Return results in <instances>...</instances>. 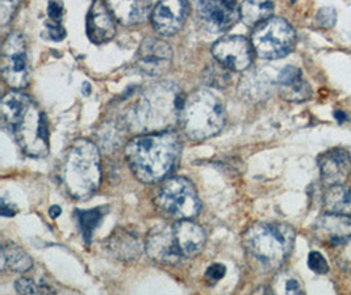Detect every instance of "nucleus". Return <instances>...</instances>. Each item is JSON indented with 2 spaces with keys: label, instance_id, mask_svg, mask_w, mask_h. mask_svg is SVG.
Returning a JSON list of instances; mask_svg holds the SVG:
<instances>
[{
  "label": "nucleus",
  "instance_id": "1",
  "mask_svg": "<svg viewBox=\"0 0 351 295\" xmlns=\"http://www.w3.org/2000/svg\"><path fill=\"white\" fill-rule=\"evenodd\" d=\"M182 156V140L176 131L136 137L125 146V159L134 177L146 184L165 180L176 171Z\"/></svg>",
  "mask_w": 351,
  "mask_h": 295
},
{
  "label": "nucleus",
  "instance_id": "20",
  "mask_svg": "<svg viewBox=\"0 0 351 295\" xmlns=\"http://www.w3.org/2000/svg\"><path fill=\"white\" fill-rule=\"evenodd\" d=\"M113 17L123 25H136L146 20L150 12V0H106Z\"/></svg>",
  "mask_w": 351,
  "mask_h": 295
},
{
  "label": "nucleus",
  "instance_id": "34",
  "mask_svg": "<svg viewBox=\"0 0 351 295\" xmlns=\"http://www.w3.org/2000/svg\"><path fill=\"white\" fill-rule=\"evenodd\" d=\"M285 292L288 294H299L302 293V287L299 281L295 279H287L286 280V285H285Z\"/></svg>",
  "mask_w": 351,
  "mask_h": 295
},
{
  "label": "nucleus",
  "instance_id": "19",
  "mask_svg": "<svg viewBox=\"0 0 351 295\" xmlns=\"http://www.w3.org/2000/svg\"><path fill=\"white\" fill-rule=\"evenodd\" d=\"M174 227L183 259L193 257L203 251L207 238L204 230L199 225L193 223L190 219H183L174 223Z\"/></svg>",
  "mask_w": 351,
  "mask_h": 295
},
{
  "label": "nucleus",
  "instance_id": "5",
  "mask_svg": "<svg viewBox=\"0 0 351 295\" xmlns=\"http://www.w3.org/2000/svg\"><path fill=\"white\" fill-rule=\"evenodd\" d=\"M178 120L189 138L204 140L223 130L226 112L216 94L197 90L183 100Z\"/></svg>",
  "mask_w": 351,
  "mask_h": 295
},
{
  "label": "nucleus",
  "instance_id": "3",
  "mask_svg": "<svg viewBox=\"0 0 351 295\" xmlns=\"http://www.w3.org/2000/svg\"><path fill=\"white\" fill-rule=\"evenodd\" d=\"M247 256L263 270H276L291 255L295 230L283 222H258L243 233Z\"/></svg>",
  "mask_w": 351,
  "mask_h": 295
},
{
  "label": "nucleus",
  "instance_id": "29",
  "mask_svg": "<svg viewBox=\"0 0 351 295\" xmlns=\"http://www.w3.org/2000/svg\"><path fill=\"white\" fill-rule=\"evenodd\" d=\"M337 20V14L333 8H322L316 15V24L321 28H333Z\"/></svg>",
  "mask_w": 351,
  "mask_h": 295
},
{
  "label": "nucleus",
  "instance_id": "24",
  "mask_svg": "<svg viewBox=\"0 0 351 295\" xmlns=\"http://www.w3.org/2000/svg\"><path fill=\"white\" fill-rule=\"evenodd\" d=\"M324 207L328 213L351 216V188L332 185L324 194Z\"/></svg>",
  "mask_w": 351,
  "mask_h": 295
},
{
  "label": "nucleus",
  "instance_id": "37",
  "mask_svg": "<svg viewBox=\"0 0 351 295\" xmlns=\"http://www.w3.org/2000/svg\"><path fill=\"white\" fill-rule=\"evenodd\" d=\"M350 156H351V150H350Z\"/></svg>",
  "mask_w": 351,
  "mask_h": 295
},
{
  "label": "nucleus",
  "instance_id": "33",
  "mask_svg": "<svg viewBox=\"0 0 351 295\" xmlns=\"http://www.w3.org/2000/svg\"><path fill=\"white\" fill-rule=\"evenodd\" d=\"M16 206L5 198H1V216L3 217H14L16 214Z\"/></svg>",
  "mask_w": 351,
  "mask_h": 295
},
{
  "label": "nucleus",
  "instance_id": "18",
  "mask_svg": "<svg viewBox=\"0 0 351 295\" xmlns=\"http://www.w3.org/2000/svg\"><path fill=\"white\" fill-rule=\"evenodd\" d=\"M279 94L289 103H304L312 97V88L305 81L302 71L295 66L285 67L278 77Z\"/></svg>",
  "mask_w": 351,
  "mask_h": 295
},
{
  "label": "nucleus",
  "instance_id": "31",
  "mask_svg": "<svg viewBox=\"0 0 351 295\" xmlns=\"http://www.w3.org/2000/svg\"><path fill=\"white\" fill-rule=\"evenodd\" d=\"M225 273H226L225 265L217 263V264L210 265L208 268L207 272H206V279L210 283H216V282H219L221 279H223Z\"/></svg>",
  "mask_w": 351,
  "mask_h": 295
},
{
  "label": "nucleus",
  "instance_id": "30",
  "mask_svg": "<svg viewBox=\"0 0 351 295\" xmlns=\"http://www.w3.org/2000/svg\"><path fill=\"white\" fill-rule=\"evenodd\" d=\"M64 14V7L62 0H50L48 4V15L50 23L61 24L62 16Z\"/></svg>",
  "mask_w": 351,
  "mask_h": 295
},
{
  "label": "nucleus",
  "instance_id": "21",
  "mask_svg": "<svg viewBox=\"0 0 351 295\" xmlns=\"http://www.w3.org/2000/svg\"><path fill=\"white\" fill-rule=\"evenodd\" d=\"M108 247L116 257L127 261L138 259L143 251L138 236L125 229L113 231L108 240Z\"/></svg>",
  "mask_w": 351,
  "mask_h": 295
},
{
  "label": "nucleus",
  "instance_id": "36",
  "mask_svg": "<svg viewBox=\"0 0 351 295\" xmlns=\"http://www.w3.org/2000/svg\"><path fill=\"white\" fill-rule=\"evenodd\" d=\"M335 118H337L339 123H342L343 120H348V117H346L342 112H335Z\"/></svg>",
  "mask_w": 351,
  "mask_h": 295
},
{
  "label": "nucleus",
  "instance_id": "9",
  "mask_svg": "<svg viewBox=\"0 0 351 295\" xmlns=\"http://www.w3.org/2000/svg\"><path fill=\"white\" fill-rule=\"evenodd\" d=\"M1 75L14 90L25 88L31 78V66L27 53L25 38L21 33L12 31L7 36L1 47Z\"/></svg>",
  "mask_w": 351,
  "mask_h": 295
},
{
  "label": "nucleus",
  "instance_id": "10",
  "mask_svg": "<svg viewBox=\"0 0 351 295\" xmlns=\"http://www.w3.org/2000/svg\"><path fill=\"white\" fill-rule=\"evenodd\" d=\"M197 17L210 33L230 29L240 18V10L234 0H195Z\"/></svg>",
  "mask_w": 351,
  "mask_h": 295
},
{
  "label": "nucleus",
  "instance_id": "25",
  "mask_svg": "<svg viewBox=\"0 0 351 295\" xmlns=\"http://www.w3.org/2000/svg\"><path fill=\"white\" fill-rule=\"evenodd\" d=\"M104 214H107V207H96V209H90V210L77 211L80 231H82L83 239L87 244L91 243L94 231L99 226V223L101 222Z\"/></svg>",
  "mask_w": 351,
  "mask_h": 295
},
{
  "label": "nucleus",
  "instance_id": "12",
  "mask_svg": "<svg viewBox=\"0 0 351 295\" xmlns=\"http://www.w3.org/2000/svg\"><path fill=\"white\" fill-rule=\"evenodd\" d=\"M253 45L242 36H225L215 42L212 54L215 60L230 71L241 73L253 62Z\"/></svg>",
  "mask_w": 351,
  "mask_h": 295
},
{
  "label": "nucleus",
  "instance_id": "32",
  "mask_svg": "<svg viewBox=\"0 0 351 295\" xmlns=\"http://www.w3.org/2000/svg\"><path fill=\"white\" fill-rule=\"evenodd\" d=\"M48 31L50 38L53 41H62L66 37V31L64 27L58 23H50L48 24Z\"/></svg>",
  "mask_w": 351,
  "mask_h": 295
},
{
  "label": "nucleus",
  "instance_id": "8",
  "mask_svg": "<svg viewBox=\"0 0 351 295\" xmlns=\"http://www.w3.org/2000/svg\"><path fill=\"white\" fill-rule=\"evenodd\" d=\"M180 94L174 92V87L157 86L147 91L136 107V120L145 130L160 129L166 123L178 116L183 104L179 100Z\"/></svg>",
  "mask_w": 351,
  "mask_h": 295
},
{
  "label": "nucleus",
  "instance_id": "23",
  "mask_svg": "<svg viewBox=\"0 0 351 295\" xmlns=\"http://www.w3.org/2000/svg\"><path fill=\"white\" fill-rule=\"evenodd\" d=\"M32 259L14 242H4L1 246V270L8 268L12 272L24 273L32 268Z\"/></svg>",
  "mask_w": 351,
  "mask_h": 295
},
{
  "label": "nucleus",
  "instance_id": "14",
  "mask_svg": "<svg viewBox=\"0 0 351 295\" xmlns=\"http://www.w3.org/2000/svg\"><path fill=\"white\" fill-rule=\"evenodd\" d=\"M189 8V0H160L152 11L153 28L160 36H174L183 28Z\"/></svg>",
  "mask_w": 351,
  "mask_h": 295
},
{
  "label": "nucleus",
  "instance_id": "22",
  "mask_svg": "<svg viewBox=\"0 0 351 295\" xmlns=\"http://www.w3.org/2000/svg\"><path fill=\"white\" fill-rule=\"evenodd\" d=\"M272 14L274 0H243L240 5V17L247 27H258Z\"/></svg>",
  "mask_w": 351,
  "mask_h": 295
},
{
  "label": "nucleus",
  "instance_id": "7",
  "mask_svg": "<svg viewBox=\"0 0 351 295\" xmlns=\"http://www.w3.org/2000/svg\"><path fill=\"white\" fill-rule=\"evenodd\" d=\"M296 44V33L285 18L272 17L256 27L252 45L262 60H280L288 55Z\"/></svg>",
  "mask_w": 351,
  "mask_h": 295
},
{
  "label": "nucleus",
  "instance_id": "17",
  "mask_svg": "<svg viewBox=\"0 0 351 295\" xmlns=\"http://www.w3.org/2000/svg\"><path fill=\"white\" fill-rule=\"evenodd\" d=\"M315 233L328 244H345L351 240V216L326 213L316 220Z\"/></svg>",
  "mask_w": 351,
  "mask_h": 295
},
{
  "label": "nucleus",
  "instance_id": "27",
  "mask_svg": "<svg viewBox=\"0 0 351 295\" xmlns=\"http://www.w3.org/2000/svg\"><path fill=\"white\" fill-rule=\"evenodd\" d=\"M16 292L20 294H40V293H51L53 290L47 286H37L29 279H20L16 282Z\"/></svg>",
  "mask_w": 351,
  "mask_h": 295
},
{
  "label": "nucleus",
  "instance_id": "4",
  "mask_svg": "<svg viewBox=\"0 0 351 295\" xmlns=\"http://www.w3.org/2000/svg\"><path fill=\"white\" fill-rule=\"evenodd\" d=\"M61 180L66 192L75 200L93 197L101 183L100 153L95 143L75 140L64 154Z\"/></svg>",
  "mask_w": 351,
  "mask_h": 295
},
{
  "label": "nucleus",
  "instance_id": "15",
  "mask_svg": "<svg viewBox=\"0 0 351 295\" xmlns=\"http://www.w3.org/2000/svg\"><path fill=\"white\" fill-rule=\"evenodd\" d=\"M322 183L328 187L345 184L351 175V156L341 147L322 153L317 159Z\"/></svg>",
  "mask_w": 351,
  "mask_h": 295
},
{
  "label": "nucleus",
  "instance_id": "26",
  "mask_svg": "<svg viewBox=\"0 0 351 295\" xmlns=\"http://www.w3.org/2000/svg\"><path fill=\"white\" fill-rule=\"evenodd\" d=\"M21 1L23 0H0V21H1V25H7L14 18Z\"/></svg>",
  "mask_w": 351,
  "mask_h": 295
},
{
  "label": "nucleus",
  "instance_id": "11",
  "mask_svg": "<svg viewBox=\"0 0 351 295\" xmlns=\"http://www.w3.org/2000/svg\"><path fill=\"white\" fill-rule=\"evenodd\" d=\"M145 251L147 256L160 264H178L183 255L179 248L174 225L154 226L146 236Z\"/></svg>",
  "mask_w": 351,
  "mask_h": 295
},
{
  "label": "nucleus",
  "instance_id": "16",
  "mask_svg": "<svg viewBox=\"0 0 351 295\" xmlns=\"http://www.w3.org/2000/svg\"><path fill=\"white\" fill-rule=\"evenodd\" d=\"M114 20L107 4L101 0H95L86 20V31L90 41L94 44H104L112 40L116 34Z\"/></svg>",
  "mask_w": 351,
  "mask_h": 295
},
{
  "label": "nucleus",
  "instance_id": "35",
  "mask_svg": "<svg viewBox=\"0 0 351 295\" xmlns=\"http://www.w3.org/2000/svg\"><path fill=\"white\" fill-rule=\"evenodd\" d=\"M49 214H50V217L51 218L58 217V216L61 214V207H60V206H51Z\"/></svg>",
  "mask_w": 351,
  "mask_h": 295
},
{
  "label": "nucleus",
  "instance_id": "2",
  "mask_svg": "<svg viewBox=\"0 0 351 295\" xmlns=\"http://www.w3.org/2000/svg\"><path fill=\"white\" fill-rule=\"evenodd\" d=\"M1 121L25 155L45 157L49 154V131L45 114L32 99L11 91L1 100Z\"/></svg>",
  "mask_w": 351,
  "mask_h": 295
},
{
  "label": "nucleus",
  "instance_id": "13",
  "mask_svg": "<svg viewBox=\"0 0 351 295\" xmlns=\"http://www.w3.org/2000/svg\"><path fill=\"white\" fill-rule=\"evenodd\" d=\"M173 62V49L163 40L145 38L137 51L138 68L150 77H160L169 71Z\"/></svg>",
  "mask_w": 351,
  "mask_h": 295
},
{
  "label": "nucleus",
  "instance_id": "28",
  "mask_svg": "<svg viewBox=\"0 0 351 295\" xmlns=\"http://www.w3.org/2000/svg\"><path fill=\"white\" fill-rule=\"evenodd\" d=\"M308 266L311 268V270H313L317 274H326L329 272V265L326 263L325 257L317 251H312L309 253Z\"/></svg>",
  "mask_w": 351,
  "mask_h": 295
},
{
  "label": "nucleus",
  "instance_id": "6",
  "mask_svg": "<svg viewBox=\"0 0 351 295\" xmlns=\"http://www.w3.org/2000/svg\"><path fill=\"white\" fill-rule=\"evenodd\" d=\"M154 202L162 213L176 220L192 219L202 210L199 194L186 177H173L163 181Z\"/></svg>",
  "mask_w": 351,
  "mask_h": 295
}]
</instances>
